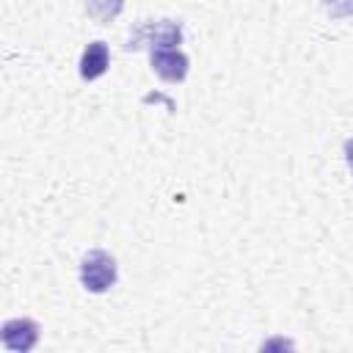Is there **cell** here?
<instances>
[{
    "instance_id": "cell-6",
    "label": "cell",
    "mask_w": 353,
    "mask_h": 353,
    "mask_svg": "<svg viewBox=\"0 0 353 353\" xmlns=\"http://www.w3.org/2000/svg\"><path fill=\"white\" fill-rule=\"evenodd\" d=\"M121 6H124V0H88V3H85L88 14H91L99 25H108V22L121 11Z\"/></svg>"
},
{
    "instance_id": "cell-2",
    "label": "cell",
    "mask_w": 353,
    "mask_h": 353,
    "mask_svg": "<svg viewBox=\"0 0 353 353\" xmlns=\"http://www.w3.org/2000/svg\"><path fill=\"white\" fill-rule=\"evenodd\" d=\"M39 339V325L28 317H17V320H8L3 323V345L8 350H17V353H25L36 345Z\"/></svg>"
},
{
    "instance_id": "cell-3",
    "label": "cell",
    "mask_w": 353,
    "mask_h": 353,
    "mask_svg": "<svg viewBox=\"0 0 353 353\" xmlns=\"http://www.w3.org/2000/svg\"><path fill=\"white\" fill-rule=\"evenodd\" d=\"M152 66L163 80H171V83H179L188 74V58L176 47L152 50Z\"/></svg>"
},
{
    "instance_id": "cell-4",
    "label": "cell",
    "mask_w": 353,
    "mask_h": 353,
    "mask_svg": "<svg viewBox=\"0 0 353 353\" xmlns=\"http://www.w3.org/2000/svg\"><path fill=\"white\" fill-rule=\"evenodd\" d=\"M108 63H110L108 44L105 41H91L83 50V58H80V77L83 80H97L99 74H105Z\"/></svg>"
},
{
    "instance_id": "cell-7",
    "label": "cell",
    "mask_w": 353,
    "mask_h": 353,
    "mask_svg": "<svg viewBox=\"0 0 353 353\" xmlns=\"http://www.w3.org/2000/svg\"><path fill=\"white\" fill-rule=\"evenodd\" d=\"M345 160H347V165H350V171H353V138L345 143Z\"/></svg>"
},
{
    "instance_id": "cell-5",
    "label": "cell",
    "mask_w": 353,
    "mask_h": 353,
    "mask_svg": "<svg viewBox=\"0 0 353 353\" xmlns=\"http://www.w3.org/2000/svg\"><path fill=\"white\" fill-rule=\"evenodd\" d=\"M138 39H146L152 44V50H163V47H174L182 41V28H179V22H154V25H146L138 33Z\"/></svg>"
},
{
    "instance_id": "cell-1",
    "label": "cell",
    "mask_w": 353,
    "mask_h": 353,
    "mask_svg": "<svg viewBox=\"0 0 353 353\" xmlns=\"http://www.w3.org/2000/svg\"><path fill=\"white\" fill-rule=\"evenodd\" d=\"M80 284L88 292H105L116 284V259L108 251H88L80 262Z\"/></svg>"
}]
</instances>
